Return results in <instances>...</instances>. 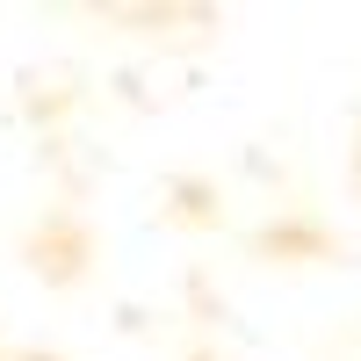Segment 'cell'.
I'll use <instances>...</instances> for the list:
<instances>
[{
  "mask_svg": "<svg viewBox=\"0 0 361 361\" xmlns=\"http://www.w3.org/2000/svg\"><path fill=\"white\" fill-rule=\"evenodd\" d=\"M22 260H29V275L44 289H73V282H87V267L102 260V231H94L87 209L58 202V209H44V217L22 231Z\"/></svg>",
  "mask_w": 361,
  "mask_h": 361,
  "instance_id": "1",
  "label": "cell"
},
{
  "mask_svg": "<svg viewBox=\"0 0 361 361\" xmlns=\"http://www.w3.org/2000/svg\"><path fill=\"white\" fill-rule=\"evenodd\" d=\"M188 361H224V354L217 347H188Z\"/></svg>",
  "mask_w": 361,
  "mask_h": 361,
  "instance_id": "4",
  "label": "cell"
},
{
  "mask_svg": "<svg viewBox=\"0 0 361 361\" xmlns=\"http://www.w3.org/2000/svg\"><path fill=\"white\" fill-rule=\"evenodd\" d=\"M173 195H180V202L166 209L173 224H217V209H209V188H202V180H180Z\"/></svg>",
  "mask_w": 361,
  "mask_h": 361,
  "instance_id": "3",
  "label": "cell"
},
{
  "mask_svg": "<svg viewBox=\"0 0 361 361\" xmlns=\"http://www.w3.org/2000/svg\"><path fill=\"white\" fill-rule=\"evenodd\" d=\"M0 361H8V347H0Z\"/></svg>",
  "mask_w": 361,
  "mask_h": 361,
  "instance_id": "5",
  "label": "cell"
},
{
  "mask_svg": "<svg viewBox=\"0 0 361 361\" xmlns=\"http://www.w3.org/2000/svg\"><path fill=\"white\" fill-rule=\"evenodd\" d=\"M253 253L260 260H340L347 238L333 224H318V217H275V224L253 231Z\"/></svg>",
  "mask_w": 361,
  "mask_h": 361,
  "instance_id": "2",
  "label": "cell"
}]
</instances>
